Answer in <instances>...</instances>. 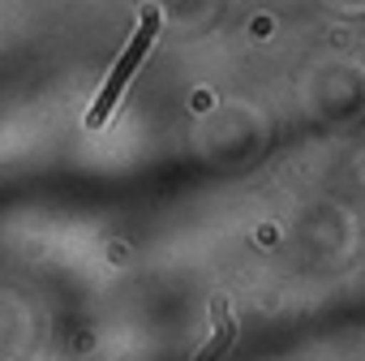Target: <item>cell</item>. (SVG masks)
Masks as SVG:
<instances>
[{"label":"cell","mask_w":365,"mask_h":361,"mask_svg":"<svg viewBox=\"0 0 365 361\" xmlns=\"http://www.w3.org/2000/svg\"><path fill=\"white\" fill-rule=\"evenodd\" d=\"M155 35H159V9H146V18H142V26H138V35H133L129 52H125V56L116 61V69H112L108 86L99 91V99H95V103H91V112H86V125H91V129L108 125V116H112L116 99L125 95V82H129V78H133V69L142 65V56H146V48L155 44Z\"/></svg>","instance_id":"1"},{"label":"cell","mask_w":365,"mask_h":361,"mask_svg":"<svg viewBox=\"0 0 365 361\" xmlns=\"http://www.w3.org/2000/svg\"><path fill=\"white\" fill-rule=\"evenodd\" d=\"M228 344H232V322H224V327H220V335L198 352V361H220V357L228 352Z\"/></svg>","instance_id":"2"}]
</instances>
